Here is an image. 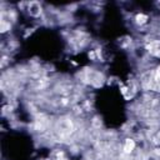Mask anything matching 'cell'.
Masks as SVG:
<instances>
[{
	"label": "cell",
	"mask_w": 160,
	"mask_h": 160,
	"mask_svg": "<svg viewBox=\"0 0 160 160\" xmlns=\"http://www.w3.org/2000/svg\"><path fill=\"white\" fill-rule=\"evenodd\" d=\"M29 11L31 15H34V17H36V15H39L41 13V5L38 3V2H33L29 4Z\"/></svg>",
	"instance_id": "6da1fadb"
},
{
	"label": "cell",
	"mask_w": 160,
	"mask_h": 160,
	"mask_svg": "<svg viewBox=\"0 0 160 160\" xmlns=\"http://www.w3.org/2000/svg\"><path fill=\"white\" fill-rule=\"evenodd\" d=\"M133 149H134V141L133 140H126L125 147H124L125 153H130V151H133Z\"/></svg>",
	"instance_id": "7a4b0ae2"
},
{
	"label": "cell",
	"mask_w": 160,
	"mask_h": 160,
	"mask_svg": "<svg viewBox=\"0 0 160 160\" xmlns=\"http://www.w3.org/2000/svg\"><path fill=\"white\" fill-rule=\"evenodd\" d=\"M147 19H148V18L145 17V15H143V14H141V15H138V17H136V23H138V24H144V23L147 21Z\"/></svg>",
	"instance_id": "3957f363"
}]
</instances>
